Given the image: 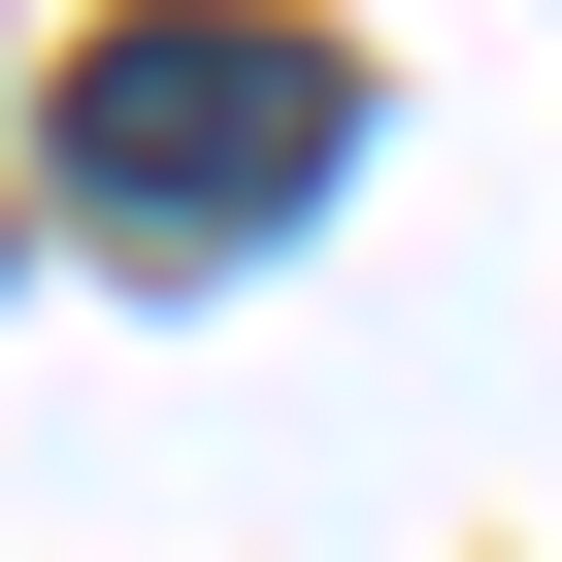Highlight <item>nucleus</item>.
I'll return each instance as SVG.
<instances>
[{
    "label": "nucleus",
    "mask_w": 562,
    "mask_h": 562,
    "mask_svg": "<svg viewBox=\"0 0 562 562\" xmlns=\"http://www.w3.org/2000/svg\"><path fill=\"white\" fill-rule=\"evenodd\" d=\"M67 232L100 265H265L331 166H364V34H299V0H133V34H67Z\"/></svg>",
    "instance_id": "1"
}]
</instances>
